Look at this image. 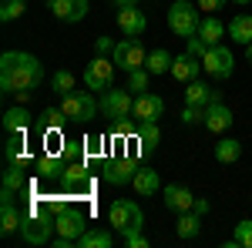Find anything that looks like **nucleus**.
I'll return each instance as SVG.
<instances>
[{"label":"nucleus","mask_w":252,"mask_h":248,"mask_svg":"<svg viewBox=\"0 0 252 248\" xmlns=\"http://www.w3.org/2000/svg\"><path fill=\"white\" fill-rule=\"evenodd\" d=\"M111 60H115V67H121L125 74H131V71H138V67H145L148 51L141 47V40H138V37H125L121 44H115Z\"/></svg>","instance_id":"nucleus-6"},{"label":"nucleus","mask_w":252,"mask_h":248,"mask_svg":"<svg viewBox=\"0 0 252 248\" xmlns=\"http://www.w3.org/2000/svg\"><path fill=\"white\" fill-rule=\"evenodd\" d=\"M111 77H115V60L101 57V54L84 67V84H88V91H108V87H111Z\"/></svg>","instance_id":"nucleus-11"},{"label":"nucleus","mask_w":252,"mask_h":248,"mask_svg":"<svg viewBox=\"0 0 252 248\" xmlns=\"http://www.w3.org/2000/svg\"><path fill=\"white\" fill-rule=\"evenodd\" d=\"M175 231H178V238H182V242L198 238V231H202V215H198V211H182V215H178Z\"/></svg>","instance_id":"nucleus-22"},{"label":"nucleus","mask_w":252,"mask_h":248,"mask_svg":"<svg viewBox=\"0 0 252 248\" xmlns=\"http://www.w3.org/2000/svg\"><path fill=\"white\" fill-rule=\"evenodd\" d=\"M84 148H88V158H108V144H104V138L101 134H88L84 138Z\"/></svg>","instance_id":"nucleus-36"},{"label":"nucleus","mask_w":252,"mask_h":248,"mask_svg":"<svg viewBox=\"0 0 252 248\" xmlns=\"http://www.w3.org/2000/svg\"><path fill=\"white\" fill-rule=\"evenodd\" d=\"M198 71H202V57H195V54H178V57L172 60V77L178 81V84H189V81H195L198 77Z\"/></svg>","instance_id":"nucleus-18"},{"label":"nucleus","mask_w":252,"mask_h":248,"mask_svg":"<svg viewBox=\"0 0 252 248\" xmlns=\"http://www.w3.org/2000/svg\"><path fill=\"white\" fill-rule=\"evenodd\" d=\"M161 198H165V208H172L175 215L192 211V205H195V194L185 188V185H165V188H161Z\"/></svg>","instance_id":"nucleus-15"},{"label":"nucleus","mask_w":252,"mask_h":248,"mask_svg":"<svg viewBox=\"0 0 252 248\" xmlns=\"http://www.w3.org/2000/svg\"><path fill=\"white\" fill-rule=\"evenodd\" d=\"M24 151H27V138H24V131L10 134V138H7V148H3L7 165H10V161H24Z\"/></svg>","instance_id":"nucleus-32"},{"label":"nucleus","mask_w":252,"mask_h":248,"mask_svg":"<svg viewBox=\"0 0 252 248\" xmlns=\"http://www.w3.org/2000/svg\"><path fill=\"white\" fill-rule=\"evenodd\" d=\"M246 60H249V64H252V44H249V47H246Z\"/></svg>","instance_id":"nucleus-47"},{"label":"nucleus","mask_w":252,"mask_h":248,"mask_svg":"<svg viewBox=\"0 0 252 248\" xmlns=\"http://www.w3.org/2000/svg\"><path fill=\"white\" fill-rule=\"evenodd\" d=\"M235 245L239 248H252V218L235 225Z\"/></svg>","instance_id":"nucleus-38"},{"label":"nucleus","mask_w":252,"mask_h":248,"mask_svg":"<svg viewBox=\"0 0 252 248\" xmlns=\"http://www.w3.org/2000/svg\"><path fill=\"white\" fill-rule=\"evenodd\" d=\"M54 231H58V218H54V215H47V211H31V215H24V225H20L24 245H34V248L51 245Z\"/></svg>","instance_id":"nucleus-2"},{"label":"nucleus","mask_w":252,"mask_h":248,"mask_svg":"<svg viewBox=\"0 0 252 248\" xmlns=\"http://www.w3.org/2000/svg\"><path fill=\"white\" fill-rule=\"evenodd\" d=\"M161 144V131H158V121H152V124H138V148L145 154H152Z\"/></svg>","instance_id":"nucleus-28"},{"label":"nucleus","mask_w":252,"mask_h":248,"mask_svg":"<svg viewBox=\"0 0 252 248\" xmlns=\"http://www.w3.org/2000/svg\"><path fill=\"white\" fill-rule=\"evenodd\" d=\"M24 10H27V0H0V20L3 24L24 17Z\"/></svg>","instance_id":"nucleus-34"},{"label":"nucleus","mask_w":252,"mask_h":248,"mask_svg":"<svg viewBox=\"0 0 252 248\" xmlns=\"http://www.w3.org/2000/svg\"><path fill=\"white\" fill-rule=\"evenodd\" d=\"M44 3H54V0H44Z\"/></svg>","instance_id":"nucleus-49"},{"label":"nucleus","mask_w":252,"mask_h":248,"mask_svg":"<svg viewBox=\"0 0 252 248\" xmlns=\"http://www.w3.org/2000/svg\"><path fill=\"white\" fill-rule=\"evenodd\" d=\"M198 3H189V0H175L172 7H168V27H172L175 37H195L198 34Z\"/></svg>","instance_id":"nucleus-3"},{"label":"nucleus","mask_w":252,"mask_h":248,"mask_svg":"<svg viewBox=\"0 0 252 248\" xmlns=\"http://www.w3.org/2000/svg\"><path fill=\"white\" fill-rule=\"evenodd\" d=\"M94 54H115V44H111V37H94Z\"/></svg>","instance_id":"nucleus-42"},{"label":"nucleus","mask_w":252,"mask_h":248,"mask_svg":"<svg viewBox=\"0 0 252 248\" xmlns=\"http://www.w3.org/2000/svg\"><path fill=\"white\" fill-rule=\"evenodd\" d=\"M31 94H34V91H17V104H27V101H31Z\"/></svg>","instance_id":"nucleus-45"},{"label":"nucleus","mask_w":252,"mask_h":248,"mask_svg":"<svg viewBox=\"0 0 252 248\" xmlns=\"http://www.w3.org/2000/svg\"><path fill=\"white\" fill-rule=\"evenodd\" d=\"M108 221H111L115 231L128 235V231H138L145 225V215L138 208V201H131V198H115L111 208H108Z\"/></svg>","instance_id":"nucleus-4"},{"label":"nucleus","mask_w":252,"mask_h":248,"mask_svg":"<svg viewBox=\"0 0 252 248\" xmlns=\"http://www.w3.org/2000/svg\"><path fill=\"white\" fill-rule=\"evenodd\" d=\"M229 34H232L235 44H252V14H239V17L229 24Z\"/></svg>","instance_id":"nucleus-29"},{"label":"nucleus","mask_w":252,"mask_h":248,"mask_svg":"<svg viewBox=\"0 0 252 248\" xmlns=\"http://www.w3.org/2000/svg\"><path fill=\"white\" fill-rule=\"evenodd\" d=\"M202 71H209V77H215V81H229L235 71V57L229 47H222V44H215V47H209V54L202 57Z\"/></svg>","instance_id":"nucleus-8"},{"label":"nucleus","mask_w":252,"mask_h":248,"mask_svg":"<svg viewBox=\"0 0 252 248\" xmlns=\"http://www.w3.org/2000/svg\"><path fill=\"white\" fill-rule=\"evenodd\" d=\"M135 174H138V158H131V154H108L101 161V178L115 188L135 181Z\"/></svg>","instance_id":"nucleus-5"},{"label":"nucleus","mask_w":252,"mask_h":248,"mask_svg":"<svg viewBox=\"0 0 252 248\" xmlns=\"http://www.w3.org/2000/svg\"><path fill=\"white\" fill-rule=\"evenodd\" d=\"M111 245H115V235L104 228H88L78 238V248H111Z\"/></svg>","instance_id":"nucleus-27"},{"label":"nucleus","mask_w":252,"mask_h":248,"mask_svg":"<svg viewBox=\"0 0 252 248\" xmlns=\"http://www.w3.org/2000/svg\"><path fill=\"white\" fill-rule=\"evenodd\" d=\"M232 121H235V114H232V108L229 104H222V101H212V104H205V128H209V134H222V131H229L232 128Z\"/></svg>","instance_id":"nucleus-13"},{"label":"nucleus","mask_w":252,"mask_h":248,"mask_svg":"<svg viewBox=\"0 0 252 248\" xmlns=\"http://www.w3.org/2000/svg\"><path fill=\"white\" fill-rule=\"evenodd\" d=\"M172 54L168 51H161V47H155L152 54H148V60H145V67L152 71V74H172Z\"/></svg>","instance_id":"nucleus-31"},{"label":"nucleus","mask_w":252,"mask_h":248,"mask_svg":"<svg viewBox=\"0 0 252 248\" xmlns=\"http://www.w3.org/2000/svg\"><path fill=\"white\" fill-rule=\"evenodd\" d=\"M182 121H185V124H198V121H205V108L185 104V111H182Z\"/></svg>","instance_id":"nucleus-39"},{"label":"nucleus","mask_w":252,"mask_h":248,"mask_svg":"<svg viewBox=\"0 0 252 248\" xmlns=\"http://www.w3.org/2000/svg\"><path fill=\"white\" fill-rule=\"evenodd\" d=\"M189 54H195V57H205V54H209V44L195 34V37H189Z\"/></svg>","instance_id":"nucleus-41"},{"label":"nucleus","mask_w":252,"mask_h":248,"mask_svg":"<svg viewBox=\"0 0 252 248\" xmlns=\"http://www.w3.org/2000/svg\"><path fill=\"white\" fill-rule=\"evenodd\" d=\"M67 121H71V117L64 114L61 108H44V111H40V117H37V128L44 134H61V128H64Z\"/></svg>","instance_id":"nucleus-23"},{"label":"nucleus","mask_w":252,"mask_h":248,"mask_svg":"<svg viewBox=\"0 0 252 248\" xmlns=\"http://www.w3.org/2000/svg\"><path fill=\"white\" fill-rule=\"evenodd\" d=\"M64 165H67V161H64V158H61V154H40L37 161H34V174H37L40 181H54V178H61V171H64Z\"/></svg>","instance_id":"nucleus-19"},{"label":"nucleus","mask_w":252,"mask_h":248,"mask_svg":"<svg viewBox=\"0 0 252 248\" xmlns=\"http://www.w3.org/2000/svg\"><path fill=\"white\" fill-rule=\"evenodd\" d=\"M118 27L125 30V37H141L145 27H148V17L138 7H121L118 10Z\"/></svg>","instance_id":"nucleus-16"},{"label":"nucleus","mask_w":252,"mask_h":248,"mask_svg":"<svg viewBox=\"0 0 252 248\" xmlns=\"http://www.w3.org/2000/svg\"><path fill=\"white\" fill-rule=\"evenodd\" d=\"M51 91H54L58 97L74 94V74H71V71H54V77H51Z\"/></svg>","instance_id":"nucleus-33"},{"label":"nucleus","mask_w":252,"mask_h":248,"mask_svg":"<svg viewBox=\"0 0 252 248\" xmlns=\"http://www.w3.org/2000/svg\"><path fill=\"white\" fill-rule=\"evenodd\" d=\"M44 84V64L34 54L24 51H7L0 57V87L3 94H17V91H34Z\"/></svg>","instance_id":"nucleus-1"},{"label":"nucleus","mask_w":252,"mask_h":248,"mask_svg":"<svg viewBox=\"0 0 252 248\" xmlns=\"http://www.w3.org/2000/svg\"><path fill=\"white\" fill-rule=\"evenodd\" d=\"M192 211H198V215H209V198H195Z\"/></svg>","instance_id":"nucleus-44"},{"label":"nucleus","mask_w":252,"mask_h":248,"mask_svg":"<svg viewBox=\"0 0 252 248\" xmlns=\"http://www.w3.org/2000/svg\"><path fill=\"white\" fill-rule=\"evenodd\" d=\"M148 81H152V71L148 67H138V71L128 74V91L131 94H145L148 91Z\"/></svg>","instance_id":"nucleus-35"},{"label":"nucleus","mask_w":252,"mask_h":248,"mask_svg":"<svg viewBox=\"0 0 252 248\" xmlns=\"http://www.w3.org/2000/svg\"><path fill=\"white\" fill-rule=\"evenodd\" d=\"M115 3H118V10H121V7H135L138 0H115Z\"/></svg>","instance_id":"nucleus-46"},{"label":"nucleus","mask_w":252,"mask_h":248,"mask_svg":"<svg viewBox=\"0 0 252 248\" xmlns=\"http://www.w3.org/2000/svg\"><path fill=\"white\" fill-rule=\"evenodd\" d=\"M212 101H219V91H209V87H205V84H202L198 77L185 84V104L205 108V104H212Z\"/></svg>","instance_id":"nucleus-21"},{"label":"nucleus","mask_w":252,"mask_h":248,"mask_svg":"<svg viewBox=\"0 0 252 248\" xmlns=\"http://www.w3.org/2000/svg\"><path fill=\"white\" fill-rule=\"evenodd\" d=\"M135 111V97H131V91L125 87V91H104V97H101V114L108 117V121H125V117Z\"/></svg>","instance_id":"nucleus-10"},{"label":"nucleus","mask_w":252,"mask_h":248,"mask_svg":"<svg viewBox=\"0 0 252 248\" xmlns=\"http://www.w3.org/2000/svg\"><path fill=\"white\" fill-rule=\"evenodd\" d=\"M232 3H239V7H249L252 0H232Z\"/></svg>","instance_id":"nucleus-48"},{"label":"nucleus","mask_w":252,"mask_h":248,"mask_svg":"<svg viewBox=\"0 0 252 248\" xmlns=\"http://www.w3.org/2000/svg\"><path fill=\"white\" fill-rule=\"evenodd\" d=\"M225 30H229V27H225L222 20L215 17V14H212V17H205L202 24H198V37L205 40L209 47H215V44H222V37H225Z\"/></svg>","instance_id":"nucleus-24"},{"label":"nucleus","mask_w":252,"mask_h":248,"mask_svg":"<svg viewBox=\"0 0 252 248\" xmlns=\"http://www.w3.org/2000/svg\"><path fill=\"white\" fill-rule=\"evenodd\" d=\"M121 238H125V245H128V248H148V238L141 235V228L128 231V235H121Z\"/></svg>","instance_id":"nucleus-40"},{"label":"nucleus","mask_w":252,"mask_h":248,"mask_svg":"<svg viewBox=\"0 0 252 248\" xmlns=\"http://www.w3.org/2000/svg\"><path fill=\"white\" fill-rule=\"evenodd\" d=\"M61 188L64 191H74V194H88L91 191V171H88V158H81V161H67L64 165V171H61Z\"/></svg>","instance_id":"nucleus-7"},{"label":"nucleus","mask_w":252,"mask_h":248,"mask_svg":"<svg viewBox=\"0 0 252 248\" xmlns=\"http://www.w3.org/2000/svg\"><path fill=\"white\" fill-rule=\"evenodd\" d=\"M31 111L24 108V104H17V108H10L7 114H3V128H7V134H17V131H24L27 134V128H31Z\"/></svg>","instance_id":"nucleus-25"},{"label":"nucleus","mask_w":252,"mask_h":248,"mask_svg":"<svg viewBox=\"0 0 252 248\" xmlns=\"http://www.w3.org/2000/svg\"><path fill=\"white\" fill-rule=\"evenodd\" d=\"M131 188H135L141 198H155V191H161V178H158V171H152V168H138Z\"/></svg>","instance_id":"nucleus-20"},{"label":"nucleus","mask_w":252,"mask_h":248,"mask_svg":"<svg viewBox=\"0 0 252 248\" xmlns=\"http://www.w3.org/2000/svg\"><path fill=\"white\" fill-rule=\"evenodd\" d=\"M215 158H219L222 165H235V161L242 158V144H239L235 138H222V141L215 144Z\"/></svg>","instance_id":"nucleus-30"},{"label":"nucleus","mask_w":252,"mask_h":248,"mask_svg":"<svg viewBox=\"0 0 252 248\" xmlns=\"http://www.w3.org/2000/svg\"><path fill=\"white\" fill-rule=\"evenodd\" d=\"M61 158L64 161H81V158H88V148L78 144V141H61Z\"/></svg>","instance_id":"nucleus-37"},{"label":"nucleus","mask_w":252,"mask_h":248,"mask_svg":"<svg viewBox=\"0 0 252 248\" xmlns=\"http://www.w3.org/2000/svg\"><path fill=\"white\" fill-rule=\"evenodd\" d=\"M229 0H198V10H209V14H215V10H222Z\"/></svg>","instance_id":"nucleus-43"},{"label":"nucleus","mask_w":252,"mask_h":248,"mask_svg":"<svg viewBox=\"0 0 252 248\" xmlns=\"http://www.w3.org/2000/svg\"><path fill=\"white\" fill-rule=\"evenodd\" d=\"M51 10H54V17H58V20L78 24V20L88 17L91 3H88V0H54V3H51Z\"/></svg>","instance_id":"nucleus-17"},{"label":"nucleus","mask_w":252,"mask_h":248,"mask_svg":"<svg viewBox=\"0 0 252 248\" xmlns=\"http://www.w3.org/2000/svg\"><path fill=\"white\" fill-rule=\"evenodd\" d=\"M20 225H24V208H17V205H0V231L3 235H14V231H20Z\"/></svg>","instance_id":"nucleus-26"},{"label":"nucleus","mask_w":252,"mask_h":248,"mask_svg":"<svg viewBox=\"0 0 252 248\" xmlns=\"http://www.w3.org/2000/svg\"><path fill=\"white\" fill-rule=\"evenodd\" d=\"M61 111L71 117V121H91L97 114V101L91 91H74V94L61 97Z\"/></svg>","instance_id":"nucleus-9"},{"label":"nucleus","mask_w":252,"mask_h":248,"mask_svg":"<svg viewBox=\"0 0 252 248\" xmlns=\"http://www.w3.org/2000/svg\"><path fill=\"white\" fill-rule=\"evenodd\" d=\"M84 231H88V215H84L78 205L71 211H64V215H58V235H67V238L78 242Z\"/></svg>","instance_id":"nucleus-14"},{"label":"nucleus","mask_w":252,"mask_h":248,"mask_svg":"<svg viewBox=\"0 0 252 248\" xmlns=\"http://www.w3.org/2000/svg\"><path fill=\"white\" fill-rule=\"evenodd\" d=\"M161 111H165V101H161L158 94H152V91L135 94V111H131V117H135L138 124H152V121H158Z\"/></svg>","instance_id":"nucleus-12"}]
</instances>
